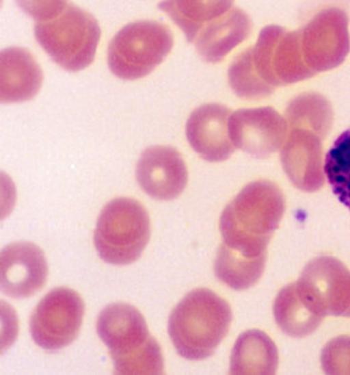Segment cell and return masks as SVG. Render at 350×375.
<instances>
[{
	"instance_id": "6da1fadb",
	"label": "cell",
	"mask_w": 350,
	"mask_h": 375,
	"mask_svg": "<svg viewBox=\"0 0 350 375\" xmlns=\"http://www.w3.org/2000/svg\"><path fill=\"white\" fill-rule=\"evenodd\" d=\"M18 3L34 19L36 39L56 64L77 72L92 63L100 29L91 14L64 1Z\"/></svg>"
},
{
	"instance_id": "7a4b0ae2",
	"label": "cell",
	"mask_w": 350,
	"mask_h": 375,
	"mask_svg": "<svg viewBox=\"0 0 350 375\" xmlns=\"http://www.w3.org/2000/svg\"><path fill=\"white\" fill-rule=\"evenodd\" d=\"M285 209L280 188L267 180L246 185L223 210L221 245L250 259L267 258V248Z\"/></svg>"
},
{
	"instance_id": "3957f363",
	"label": "cell",
	"mask_w": 350,
	"mask_h": 375,
	"mask_svg": "<svg viewBox=\"0 0 350 375\" xmlns=\"http://www.w3.org/2000/svg\"><path fill=\"white\" fill-rule=\"evenodd\" d=\"M232 318L226 300L208 289H196L172 311L168 333L181 357L199 361L214 353L228 334Z\"/></svg>"
},
{
	"instance_id": "277c9868",
	"label": "cell",
	"mask_w": 350,
	"mask_h": 375,
	"mask_svg": "<svg viewBox=\"0 0 350 375\" xmlns=\"http://www.w3.org/2000/svg\"><path fill=\"white\" fill-rule=\"evenodd\" d=\"M96 329L109 350L116 374L163 373L161 348L135 307L126 303L107 306L98 316Z\"/></svg>"
},
{
	"instance_id": "5b68a950",
	"label": "cell",
	"mask_w": 350,
	"mask_h": 375,
	"mask_svg": "<svg viewBox=\"0 0 350 375\" xmlns=\"http://www.w3.org/2000/svg\"><path fill=\"white\" fill-rule=\"evenodd\" d=\"M150 234V218L143 205L132 198L120 197L102 209L94 231V244L105 261L126 265L139 259Z\"/></svg>"
},
{
	"instance_id": "8992f818",
	"label": "cell",
	"mask_w": 350,
	"mask_h": 375,
	"mask_svg": "<svg viewBox=\"0 0 350 375\" xmlns=\"http://www.w3.org/2000/svg\"><path fill=\"white\" fill-rule=\"evenodd\" d=\"M173 36L165 24L152 20L131 23L111 39L107 62L111 72L128 80L151 73L168 55Z\"/></svg>"
},
{
	"instance_id": "52a82bcc",
	"label": "cell",
	"mask_w": 350,
	"mask_h": 375,
	"mask_svg": "<svg viewBox=\"0 0 350 375\" xmlns=\"http://www.w3.org/2000/svg\"><path fill=\"white\" fill-rule=\"evenodd\" d=\"M83 314V302L75 290L53 289L41 299L31 315L32 338L44 349H61L77 337Z\"/></svg>"
},
{
	"instance_id": "ba28073f",
	"label": "cell",
	"mask_w": 350,
	"mask_h": 375,
	"mask_svg": "<svg viewBox=\"0 0 350 375\" xmlns=\"http://www.w3.org/2000/svg\"><path fill=\"white\" fill-rule=\"evenodd\" d=\"M296 284L313 309L325 315L348 316L350 312V272L340 261L321 257L304 269Z\"/></svg>"
},
{
	"instance_id": "9c48e42d",
	"label": "cell",
	"mask_w": 350,
	"mask_h": 375,
	"mask_svg": "<svg viewBox=\"0 0 350 375\" xmlns=\"http://www.w3.org/2000/svg\"><path fill=\"white\" fill-rule=\"evenodd\" d=\"M48 266L43 251L36 244L14 242L0 255L1 291L14 298L29 297L44 285Z\"/></svg>"
},
{
	"instance_id": "30bf717a",
	"label": "cell",
	"mask_w": 350,
	"mask_h": 375,
	"mask_svg": "<svg viewBox=\"0 0 350 375\" xmlns=\"http://www.w3.org/2000/svg\"><path fill=\"white\" fill-rule=\"evenodd\" d=\"M229 133L234 146L256 157H266L280 146L285 125L271 107L241 109L231 114Z\"/></svg>"
},
{
	"instance_id": "8fae6325",
	"label": "cell",
	"mask_w": 350,
	"mask_h": 375,
	"mask_svg": "<svg viewBox=\"0 0 350 375\" xmlns=\"http://www.w3.org/2000/svg\"><path fill=\"white\" fill-rule=\"evenodd\" d=\"M142 189L150 196L161 201L178 196L188 178L185 162L180 153L169 146H152L142 154L136 168Z\"/></svg>"
},
{
	"instance_id": "7c38bea8",
	"label": "cell",
	"mask_w": 350,
	"mask_h": 375,
	"mask_svg": "<svg viewBox=\"0 0 350 375\" xmlns=\"http://www.w3.org/2000/svg\"><path fill=\"white\" fill-rule=\"evenodd\" d=\"M230 110L219 103L203 105L195 109L186 124V135L192 148L204 159H227L234 151L229 133Z\"/></svg>"
},
{
	"instance_id": "4fadbf2b",
	"label": "cell",
	"mask_w": 350,
	"mask_h": 375,
	"mask_svg": "<svg viewBox=\"0 0 350 375\" xmlns=\"http://www.w3.org/2000/svg\"><path fill=\"white\" fill-rule=\"evenodd\" d=\"M42 71L27 49L12 47L0 53V101L18 103L30 100L38 92Z\"/></svg>"
},
{
	"instance_id": "5bb4252c",
	"label": "cell",
	"mask_w": 350,
	"mask_h": 375,
	"mask_svg": "<svg viewBox=\"0 0 350 375\" xmlns=\"http://www.w3.org/2000/svg\"><path fill=\"white\" fill-rule=\"evenodd\" d=\"M252 28V21L247 14L233 5L206 24L193 43L204 60L218 62L247 38Z\"/></svg>"
},
{
	"instance_id": "9a60e30c",
	"label": "cell",
	"mask_w": 350,
	"mask_h": 375,
	"mask_svg": "<svg viewBox=\"0 0 350 375\" xmlns=\"http://www.w3.org/2000/svg\"><path fill=\"white\" fill-rule=\"evenodd\" d=\"M273 311L280 328L293 337L311 334L323 318L306 300L296 283L284 287L279 292L273 302Z\"/></svg>"
},
{
	"instance_id": "2e32d148",
	"label": "cell",
	"mask_w": 350,
	"mask_h": 375,
	"mask_svg": "<svg viewBox=\"0 0 350 375\" xmlns=\"http://www.w3.org/2000/svg\"><path fill=\"white\" fill-rule=\"evenodd\" d=\"M278 361L273 341L263 332L247 331L237 339L232 350L230 372L234 374H273Z\"/></svg>"
},
{
	"instance_id": "e0dca14e",
	"label": "cell",
	"mask_w": 350,
	"mask_h": 375,
	"mask_svg": "<svg viewBox=\"0 0 350 375\" xmlns=\"http://www.w3.org/2000/svg\"><path fill=\"white\" fill-rule=\"evenodd\" d=\"M233 5L230 1H168L161 3L159 8L183 30L187 39L193 42L206 24Z\"/></svg>"
},
{
	"instance_id": "ac0fdd59",
	"label": "cell",
	"mask_w": 350,
	"mask_h": 375,
	"mask_svg": "<svg viewBox=\"0 0 350 375\" xmlns=\"http://www.w3.org/2000/svg\"><path fill=\"white\" fill-rule=\"evenodd\" d=\"M267 259H250L220 246L214 264L217 277L226 285L243 290L254 285L263 273Z\"/></svg>"
},
{
	"instance_id": "d6986e66",
	"label": "cell",
	"mask_w": 350,
	"mask_h": 375,
	"mask_svg": "<svg viewBox=\"0 0 350 375\" xmlns=\"http://www.w3.org/2000/svg\"><path fill=\"white\" fill-rule=\"evenodd\" d=\"M324 171L334 194L350 209V128L335 140L327 153Z\"/></svg>"
},
{
	"instance_id": "ffe728a7",
	"label": "cell",
	"mask_w": 350,
	"mask_h": 375,
	"mask_svg": "<svg viewBox=\"0 0 350 375\" xmlns=\"http://www.w3.org/2000/svg\"><path fill=\"white\" fill-rule=\"evenodd\" d=\"M228 76L232 90L241 99H261L271 94L273 90L255 70L249 48L234 59L229 67Z\"/></svg>"
},
{
	"instance_id": "44dd1931",
	"label": "cell",
	"mask_w": 350,
	"mask_h": 375,
	"mask_svg": "<svg viewBox=\"0 0 350 375\" xmlns=\"http://www.w3.org/2000/svg\"><path fill=\"white\" fill-rule=\"evenodd\" d=\"M322 367L329 374H350V337L341 336L329 341L321 355Z\"/></svg>"
},
{
	"instance_id": "7402d4cb",
	"label": "cell",
	"mask_w": 350,
	"mask_h": 375,
	"mask_svg": "<svg viewBox=\"0 0 350 375\" xmlns=\"http://www.w3.org/2000/svg\"><path fill=\"white\" fill-rule=\"evenodd\" d=\"M348 317H350V312H349V315H348Z\"/></svg>"
}]
</instances>
